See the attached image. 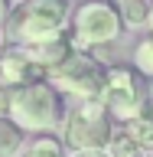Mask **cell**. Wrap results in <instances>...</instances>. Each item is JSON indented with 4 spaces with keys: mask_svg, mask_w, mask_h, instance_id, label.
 Here are the masks:
<instances>
[{
    "mask_svg": "<svg viewBox=\"0 0 153 157\" xmlns=\"http://www.w3.org/2000/svg\"><path fill=\"white\" fill-rule=\"evenodd\" d=\"M23 134H26V131H23L10 115H0V157H20Z\"/></svg>",
    "mask_w": 153,
    "mask_h": 157,
    "instance_id": "10",
    "label": "cell"
},
{
    "mask_svg": "<svg viewBox=\"0 0 153 157\" xmlns=\"http://www.w3.org/2000/svg\"><path fill=\"white\" fill-rule=\"evenodd\" d=\"M23 131H52L62 118V98H59L56 85L49 82H29L23 88L10 92V111Z\"/></svg>",
    "mask_w": 153,
    "mask_h": 157,
    "instance_id": "2",
    "label": "cell"
},
{
    "mask_svg": "<svg viewBox=\"0 0 153 157\" xmlns=\"http://www.w3.org/2000/svg\"><path fill=\"white\" fill-rule=\"evenodd\" d=\"M127 131H130V137L140 144V151H150L153 154V98L144 101L140 118H134V121L127 124Z\"/></svg>",
    "mask_w": 153,
    "mask_h": 157,
    "instance_id": "9",
    "label": "cell"
},
{
    "mask_svg": "<svg viewBox=\"0 0 153 157\" xmlns=\"http://www.w3.org/2000/svg\"><path fill=\"white\" fill-rule=\"evenodd\" d=\"M117 10H121L127 26L150 23V0H117Z\"/></svg>",
    "mask_w": 153,
    "mask_h": 157,
    "instance_id": "12",
    "label": "cell"
},
{
    "mask_svg": "<svg viewBox=\"0 0 153 157\" xmlns=\"http://www.w3.org/2000/svg\"><path fill=\"white\" fill-rule=\"evenodd\" d=\"M134 62L144 75H153V36H147L140 46L134 49Z\"/></svg>",
    "mask_w": 153,
    "mask_h": 157,
    "instance_id": "14",
    "label": "cell"
},
{
    "mask_svg": "<svg viewBox=\"0 0 153 157\" xmlns=\"http://www.w3.org/2000/svg\"><path fill=\"white\" fill-rule=\"evenodd\" d=\"M147 157H153V154H147Z\"/></svg>",
    "mask_w": 153,
    "mask_h": 157,
    "instance_id": "19",
    "label": "cell"
},
{
    "mask_svg": "<svg viewBox=\"0 0 153 157\" xmlns=\"http://www.w3.org/2000/svg\"><path fill=\"white\" fill-rule=\"evenodd\" d=\"M10 20V0H0V26Z\"/></svg>",
    "mask_w": 153,
    "mask_h": 157,
    "instance_id": "16",
    "label": "cell"
},
{
    "mask_svg": "<svg viewBox=\"0 0 153 157\" xmlns=\"http://www.w3.org/2000/svg\"><path fill=\"white\" fill-rule=\"evenodd\" d=\"M42 78H46V72L39 66H33L20 49L16 52H7V56L0 59V85H7L10 92L29 85V82H42Z\"/></svg>",
    "mask_w": 153,
    "mask_h": 157,
    "instance_id": "8",
    "label": "cell"
},
{
    "mask_svg": "<svg viewBox=\"0 0 153 157\" xmlns=\"http://www.w3.org/2000/svg\"><path fill=\"white\" fill-rule=\"evenodd\" d=\"M20 52L33 62V66H39L42 72H56L62 62H65L72 52H75V43H72V36H56V39H46V43H36V46H20Z\"/></svg>",
    "mask_w": 153,
    "mask_h": 157,
    "instance_id": "7",
    "label": "cell"
},
{
    "mask_svg": "<svg viewBox=\"0 0 153 157\" xmlns=\"http://www.w3.org/2000/svg\"><path fill=\"white\" fill-rule=\"evenodd\" d=\"M101 105L107 108V115L130 124L134 118H140L144 111V98L137 88V75L130 69H107V82L101 92Z\"/></svg>",
    "mask_w": 153,
    "mask_h": 157,
    "instance_id": "6",
    "label": "cell"
},
{
    "mask_svg": "<svg viewBox=\"0 0 153 157\" xmlns=\"http://www.w3.org/2000/svg\"><path fill=\"white\" fill-rule=\"evenodd\" d=\"M72 157H111L107 151H82V154H72Z\"/></svg>",
    "mask_w": 153,
    "mask_h": 157,
    "instance_id": "17",
    "label": "cell"
},
{
    "mask_svg": "<svg viewBox=\"0 0 153 157\" xmlns=\"http://www.w3.org/2000/svg\"><path fill=\"white\" fill-rule=\"evenodd\" d=\"M107 154L111 157H140V144L130 137V131H114L111 144H107Z\"/></svg>",
    "mask_w": 153,
    "mask_h": 157,
    "instance_id": "13",
    "label": "cell"
},
{
    "mask_svg": "<svg viewBox=\"0 0 153 157\" xmlns=\"http://www.w3.org/2000/svg\"><path fill=\"white\" fill-rule=\"evenodd\" d=\"M3 111H10V88L7 85H0V115Z\"/></svg>",
    "mask_w": 153,
    "mask_h": 157,
    "instance_id": "15",
    "label": "cell"
},
{
    "mask_svg": "<svg viewBox=\"0 0 153 157\" xmlns=\"http://www.w3.org/2000/svg\"><path fill=\"white\" fill-rule=\"evenodd\" d=\"M121 29H124V17H121L117 3L85 0L72 17V43H75V49L104 46V43H114L121 36Z\"/></svg>",
    "mask_w": 153,
    "mask_h": 157,
    "instance_id": "4",
    "label": "cell"
},
{
    "mask_svg": "<svg viewBox=\"0 0 153 157\" xmlns=\"http://www.w3.org/2000/svg\"><path fill=\"white\" fill-rule=\"evenodd\" d=\"M49 78H52V85H56L59 92H68V95H75L78 101H95V98H101V92H104L107 69L101 66L95 56L75 49L56 72H49Z\"/></svg>",
    "mask_w": 153,
    "mask_h": 157,
    "instance_id": "5",
    "label": "cell"
},
{
    "mask_svg": "<svg viewBox=\"0 0 153 157\" xmlns=\"http://www.w3.org/2000/svg\"><path fill=\"white\" fill-rule=\"evenodd\" d=\"M72 0H20L10 10L7 36L20 46H36L65 33Z\"/></svg>",
    "mask_w": 153,
    "mask_h": 157,
    "instance_id": "1",
    "label": "cell"
},
{
    "mask_svg": "<svg viewBox=\"0 0 153 157\" xmlns=\"http://www.w3.org/2000/svg\"><path fill=\"white\" fill-rule=\"evenodd\" d=\"M150 29H153V7H150Z\"/></svg>",
    "mask_w": 153,
    "mask_h": 157,
    "instance_id": "18",
    "label": "cell"
},
{
    "mask_svg": "<svg viewBox=\"0 0 153 157\" xmlns=\"http://www.w3.org/2000/svg\"><path fill=\"white\" fill-rule=\"evenodd\" d=\"M111 137H114V128H111V115L101 105V98L78 101L68 108L65 121H62V141H65V147H72V154L107 151Z\"/></svg>",
    "mask_w": 153,
    "mask_h": 157,
    "instance_id": "3",
    "label": "cell"
},
{
    "mask_svg": "<svg viewBox=\"0 0 153 157\" xmlns=\"http://www.w3.org/2000/svg\"><path fill=\"white\" fill-rule=\"evenodd\" d=\"M20 157H68V154H65V141H59V137H52V134H42Z\"/></svg>",
    "mask_w": 153,
    "mask_h": 157,
    "instance_id": "11",
    "label": "cell"
}]
</instances>
